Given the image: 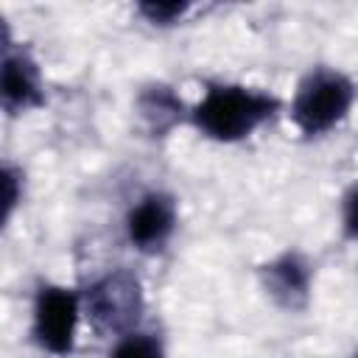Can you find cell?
<instances>
[{
    "label": "cell",
    "mask_w": 358,
    "mask_h": 358,
    "mask_svg": "<svg viewBox=\"0 0 358 358\" xmlns=\"http://www.w3.org/2000/svg\"><path fill=\"white\" fill-rule=\"evenodd\" d=\"M280 109V98L235 81H210L201 98L190 106V123L207 140L241 143L255 134Z\"/></svg>",
    "instance_id": "1"
},
{
    "label": "cell",
    "mask_w": 358,
    "mask_h": 358,
    "mask_svg": "<svg viewBox=\"0 0 358 358\" xmlns=\"http://www.w3.org/2000/svg\"><path fill=\"white\" fill-rule=\"evenodd\" d=\"M355 95L358 90L347 73L327 64H316L299 78L288 115L296 131L305 140H313L333 131L350 115Z\"/></svg>",
    "instance_id": "2"
},
{
    "label": "cell",
    "mask_w": 358,
    "mask_h": 358,
    "mask_svg": "<svg viewBox=\"0 0 358 358\" xmlns=\"http://www.w3.org/2000/svg\"><path fill=\"white\" fill-rule=\"evenodd\" d=\"M84 296V313L92 324L95 333L101 336H126L137 330L143 310H145V296L143 285L134 271L129 268H112L103 277L92 280Z\"/></svg>",
    "instance_id": "3"
},
{
    "label": "cell",
    "mask_w": 358,
    "mask_h": 358,
    "mask_svg": "<svg viewBox=\"0 0 358 358\" xmlns=\"http://www.w3.org/2000/svg\"><path fill=\"white\" fill-rule=\"evenodd\" d=\"M81 313H84L81 291L56 282H42L34 294V308H31L34 344L53 358L73 355Z\"/></svg>",
    "instance_id": "4"
},
{
    "label": "cell",
    "mask_w": 358,
    "mask_h": 358,
    "mask_svg": "<svg viewBox=\"0 0 358 358\" xmlns=\"http://www.w3.org/2000/svg\"><path fill=\"white\" fill-rule=\"evenodd\" d=\"M179 224L176 199L165 190H148L143 193L126 213V238L129 243L143 255H159L168 241L173 238Z\"/></svg>",
    "instance_id": "5"
},
{
    "label": "cell",
    "mask_w": 358,
    "mask_h": 358,
    "mask_svg": "<svg viewBox=\"0 0 358 358\" xmlns=\"http://www.w3.org/2000/svg\"><path fill=\"white\" fill-rule=\"evenodd\" d=\"M0 103L6 115H25L45 103V87L36 59L28 48L14 45L6 28L3 36V67H0Z\"/></svg>",
    "instance_id": "6"
},
{
    "label": "cell",
    "mask_w": 358,
    "mask_h": 358,
    "mask_svg": "<svg viewBox=\"0 0 358 358\" xmlns=\"http://www.w3.org/2000/svg\"><path fill=\"white\" fill-rule=\"evenodd\" d=\"M260 285L282 310H305L310 302L313 268L296 249H285L260 266Z\"/></svg>",
    "instance_id": "7"
},
{
    "label": "cell",
    "mask_w": 358,
    "mask_h": 358,
    "mask_svg": "<svg viewBox=\"0 0 358 358\" xmlns=\"http://www.w3.org/2000/svg\"><path fill=\"white\" fill-rule=\"evenodd\" d=\"M134 109H137V115H140V120L151 137H165L182 120H190V109L185 106V101L173 92V87L159 84V81L145 84L137 92Z\"/></svg>",
    "instance_id": "8"
},
{
    "label": "cell",
    "mask_w": 358,
    "mask_h": 358,
    "mask_svg": "<svg viewBox=\"0 0 358 358\" xmlns=\"http://www.w3.org/2000/svg\"><path fill=\"white\" fill-rule=\"evenodd\" d=\"M109 358H165V344L157 333L131 330L115 341Z\"/></svg>",
    "instance_id": "9"
},
{
    "label": "cell",
    "mask_w": 358,
    "mask_h": 358,
    "mask_svg": "<svg viewBox=\"0 0 358 358\" xmlns=\"http://www.w3.org/2000/svg\"><path fill=\"white\" fill-rule=\"evenodd\" d=\"M137 14L157 28H171L190 14V3H185V0H148V3L137 6Z\"/></svg>",
    "instance_id": "10"
},
{
    "label": "cell",
    "mask_w": 358,
    "mask_h": 358,
    "mask_svg": "<svg viewBox=\"0 0 358 358\" xmlns=\"http://www.w3.org/2000/svg\"><path fill=\"white\" fill-rule=\"evenodd\" d=\"M341 229H344V238L358 241V182L341 199Z\"/></svg>",
    "instance_id": "11"
},
{
    "label": "cell",
    "mask_w": 358,
    "mask_h": 358,
    "mask_svg": "<svg viewBox=\"0 0 358 358\" xmlns=\"http://www.w3.org/2000/svg\"><path fill=\"white\" fill-rule=\"evenodd\" d=\"M3 176H6V221H8L11 213H14V207L22 199V176H20V171L14 165H6Z\"/></svg>",
    "instance_id": "12"
},
{
    "label": "cell",
    "mask_w": 358,
    "mask_h": 358,
    "mask_svg": "<svg viewBox=\"0 0 358 358\" xmlns=\"http://www.w3.org/2000/svg\"><path fill=\"white\" fill-rule=\"evenodd\" d=\"M352 358H358V352H355V355H352Z\"/></svg>",
    "instance_id": "13"
}]
</instances>
